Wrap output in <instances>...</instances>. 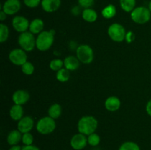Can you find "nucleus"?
<instances>
[{
    "mask_svg": "<svg viewBox=\"0 0 151 150\" xmlns=\"http://www.w3.org/2000/svg\"><path fill=\"white\" fill-rule=\"evenodd\" d=\"M98 121L92 116H85L80 119L78 123V129L80 133L88 135L95 132Z\"/></svg>",
    "mask_w": 151,
    "mask_h": 150,
    "instance_id": "1",
    "label": "nucleus"
},
{
    "mask_svg": "<svg viewBox=\"0 0 151 150\" xmlns=\"http://www.w3.org/2000/svg\"><path fill=\"white\" fill-rule=\"evenodd\" d=\"M55 31H42L36 38V48L41 51H47L51 48L54 42Z\"/></svg>",
    "mask_w": 151,
    "mask_h": 150,
    "instance_id": "2",
    "label": "nucleus"
},
{
    "mask_svg": "<svg viewBox=\"0 0 151 150\" xmlns=\"http://www.w3.org/2000/svg\"><path fill=\"white\" fill-rule=\"evenodd\" d=\"M132 21L139 24H145L150 20L151 12L146 7H137L131 13Z\"/></svg>",
    "mask_w": 151,
    "mask_h": 150,
    "instance_id": "3",
    "label": "nucleus"
},
{
    "mask_svg": "<svg viewBox=\"0 0 151 150\" xmlns=\"http://www.w3.org/2000/svg\"><path fill=\"white\" fill-rule=\"evenodd\" d=\"M56 128L55 119L50 116H45L38 121L36 124V129L41 135H49L54 132Z\"/></svg>",
    "mask_w": 151,
    "mask_h": 150,
    "instance_id": "4",
    "label": "nucleus"
},
{
    "mask_svg": "<svg viewBox=\"0 0 151 150\" xmlns=\"http://www.w3.org/2000/svg\"><path fill=\"white\" fill-rule=\"evenodd\" d=\"M18 43L21 49L25 51H31L36 46V39L30 32H22L18 38Z\"/></svg>",
    "mask_w": 151,
    "mask_h": 150,
    "instance_id": "5",
    "label": "nucleus"
},
{
    "mask_svg": "<svg viewBox=\"0 0 151 150\" xmlns=\"http://www.w3.org/2000/svg\"><path fill=\"white\" fill-rule=\"evenodd\" d=\"M76 57L83 64H90L94 60L92 48L87 44H81L76 49Z\"/></svg>",
    "mask_w": 151,
    "mask_h": 150,
    "instance_id": "6",
    "label": "nucleus"
},
{
    "mask_svg": "<svg viewBox=\"0 0 151 150\" xmlns=\"http://www.w3.org/2000/svg\"><path fill=\"white\" fill-rule=\"evenodd\" d=\"M108 34L112 41L120 43L125 40L126 32L122 25L118 23H114L109 26L108 29Z\"/></svg>",
    "mask_w": 151,
    "mask_h": 150,
    "instance_id": "7",
    "label": "nucleus"
},
{
    "mask_svg": "<svg viewBox=\"0 0 151 150\" xmlns=\"http://www.w3.org/2000/svg\"><path fill=\"white\" fill-rule=\"evenodd\" d=\"M8 57L10 61L16 66H22L27 61L26 52L22 49H14L10 51Z\"/></svg>",
    "mask_w": 151,
    "mask_h": 150,
    "instance_id": "8",
    "label": "nucleus"
},
{
    "mask_svg": "<svg viewBox=\"0 0 151 150\" xmlns=\"http://www.w3.org/2000/svg\"><path fill=\"white\" fill-rule=\"evenodd\" d=\"M88 144L86 135L82 133L74 135L70 140V146L75 150H83Z\"/></svg>",
    "mask_w": 151,
    "mask_h": 150,
    "instance_id": "9",
    "label": "nucleus"
},
{
    "mask_svg": "<svg viewBox=\"0 0 151 150\" xmlns=\"http://www.w3.org/2000/svg\"><path fill=\"white\" fill-rule=\"evenodd\" d=\"M29 22L27 19L22 16H16L12 20V26L13 29L18 32H27L29 27Z\"/></svg>",
    "mask_w": 151,
    "mask_h": 150,
    "instance_id": "10",
    "label": "nucleus"
},
{
    "mask_svg": "<svg viewBox=\"0 0 151 150\" xmlns=\"http://www.w3.org/2000/svg\"><path fill=\"white\" fill-rule=\"evenodd\" d=\"M1 9L7 15L12 16L20 10L21 2L19 0H6Z\"/></svg>",
    "mask_w": 151,
    "mask_h": 150,
    "instance_id": "11",
    "label": "nucleus"
},
{
    "mask_svg": "<svg viewBox=\"0 0 151 150\" xmlns=\"http://www.w3.org/2000/svg\"><path fill=\"white\" fill-rule=\"evenodd\" d=\"M34 126V121L30 116H24L19 121L17 124V129L22 134L29 132Z\"/></svg>",
    "mask_w": 151,
    "mask_h": 150,
    "instance_id": "12",
    "label": "nucleus"
},
{
    "mask_svg": "<svg viewBox=\"0 0 151 150\" xmlns=\"http://www.w3.org/2000/svg\"><path fill=\"white\" fill-rule=\"evenodd\" d=\"M29 94L25 90H18L13 93L12 100L15 104L23 105L29 100Z\"/></svg>",
    "mask_w": 151,
    "mask_h": 150,
    "instance_id": "13",
    "label": "nucleus"
},
{
    "mask_svg": "<svg viewBox=\"0 0 151 150\" xmlns=\"http://www.w3.org/2000/svg\"><path fill=\"white\" fill-rule=\"evenodd\" d=\"M60 0H41V7L47 13L57 11L60 7Z\"/></svg>",
    "mask_w": 151,
    "mask_h": 150,
    "instance_id": "14",
    "label": "nucleus"
},
{
    "mask_svg": "<svg viewBox=\"0 0 151 150\" xmlns=\"http://www.w3.org/2000/svg\"><path fill=\"white\" fill-rule=\"evenodd\" d=\"M121 106V101L118 97L112 96L106 99L105 101V107L110 112H115L119 109Z\"/></svg>",
    "mask_w": 151,
    "mask_h": 150,
    "instance_id": "15",
    "label": "nucleus"
},
{
    "mask_svg": "<svg viewBox=\"0 0 151 150\" xmlns=\"http://www.w3.org/2000/svg\"><path fill=\"white\" fill-rule=\"evenodd\" d=\"M80 60L78 58L75 56H68L63 60V64H64L65 69H68L69 71H73L77 70L80 66Z\"/></svg>",
    "mask_w": 151,
    "mask_h": 150,
    "instance_id": "16",
    "label": "nucleus"
},
{
    "mask_svg": "<svg viewBox=\"0 0 151 150\" xmlns=\"http://www.w3.org/2000/svg\"><path fill=\"white\" fill-rule=\"evenodd\" d=\"M22 133L19 129H13L10 131L7 136V142L10 146L19 145V143L22 141Z\"/></svg>",
    "mask_w": 151,
    "mask_h": 150,
    "instance_id": "17",
    "label": "nucleus"
},
{
    "mask_svg": "<svg viewBox=\"0 0 151 150\" xmlns=\"http://www.w3.org/2000/svg\"><path fill=\"white\" fill-rule=\"evenodd\" d=\"M9 114L13 120L19 121L20 119L24 117V109L22 107V105H19V104L13 105L10 108Z\"/></svg>",
    "mask_w": 151,
    "mask_h": 150,
    "instance_id": "18",
    "label": "nucleus"
},
{
    "mask_svg": "<svg viewBox=\"0 0 151 150\" xmlns=\"http://www.w3.org/2000/svg\"><path fill=\"white\" fill-rule=\"evenodd\" d=\"M44 26V24L43 20L40 19H35L29 24V30L33 35H35V34H38H38L42 32Z\"/></svg>",
    "mask_w": 151,
    "mask_h": 150,
    "instance_id": "19",
    "label": "nucleus"
},
{
    "mask_svg": "<svg viewBox=\"0 0 151 150\" xmlns=\"http://www.w3.org/2000/svg\"><path fill=\"white\" fill-rule=\"evenodd\" d=\"M97 13L94 10L91 8H86L83 10L82 17L84 21L88 23H93L97 19Z\"/></svg>",
    "mask_w": 151,
    "mask_h": 150,
    "instance_id": "20",
    "label": "nucleus"
},
{
    "mask_svg": "<svg viewBox=\"0 0 151 150\" xmlns=\"http://www.w3.org/2000/svg\"><path fill=\"white\" fill-rule=\"evenodd\" d=\"M116 14V9L114 4H109L106 6L102 10V16L106 19H110L114 17Z\"/></svg>",
    "mask_w": 151,
    "mask_h": 150,
    "instance_id": "21",
    "label": "nucleus"
},
{
    "mask_svg": "<svg viewBox=\"0 0 151 150\" xmlns=\"http://www.w3.org/2000/svg\"><path fill=\"white\" fill-rule=\"evenodd\" d=\"M61 106L59 104H58V103H55V104H52L48 110L49 116L54 119H58L60 116V115H61Z\"/></svg>",
    "mask_w": 151,
    "mask_h": 150,
    "instance_id": "22",
    "label": "nucleus"
},
{
    "mask_svg": "<svg viewBox=\"0 0 151 150\" xmlns=\"http://www.w3.org/2000/svg\"><path fill=\"white\" fill-rule=\"evenodd\" d=\"M70 71L68 69H65V68H62L59 71H58L57 74H56V79L58 81L60 82H66L69 81L70 79Z\"/></svg>",
    "mask_w": 151,
    "mask_h": 150,
    "instance_id": "23",
    "label": "nucleus"
},
{
    "mask_svg": "<svg viewBox=\"0 0 151 150\" xmlns=\"http://www.w3.org/2000/svg\"><path fill=\"white\" fill-rule=\"evenodd\" d=\"M121 8L127 13H131L135 8L136 0H119Z\"/></svg>",
    "mask_w": 151,
    "mask_h": 150,
    "instance_id": "24",
    "label": "nucleus"
},
{
    "mask_svg": "<svg viewBox=\"0 0 151 150\" xmlns=\"http://www.w3.org/2000/svg\"><path fill=\"white\" fill-rule=\"evenodd\" d=\"M118 150H141L139 146L134 141H125L120 145Z\"/></svg>",
    "mask_w": 151,
    "mask_h": 150,
    "instance_id": "25",
    "label": "nucleus"
},
{
    "mask_svg": "<svg viewBox=\"0 0 151 150\" xmlns=\"http://www.w3.org/2000/svg\"><path fill=\"white\" fill-rule=\"evenodd\" d=\"M9 37V28L4 24H0V42L4 43L7 41Z\"/></svg>",
    "mask_w": 151,
    "mask_h": 150,
    "instance_id": "26",
    "label": "nucleus"
},
{
    "mask_svg": "<svg viewBox=\"0 0 151 150\" xmlns=\"http://www.w3.org/2000/svg\"><path fill=\"white\" fill-rule=\"evenodd\" d=\"M87 140H88V144L92 147H95L98 146L100 143V137L98 134L94 133L91 134V135H88L87 137Z\"/></svg>",
    "mask_w": 151,
    "mask_h": 150,
    "instance_id": "27",
    "label": "nucleus"
},
{
    "mask_svg": "<svg viewBox=\"0 0 151 150\" xmlns=\"http://www.w3.org/2000/svg\"><path fill=\"white\" fill-rule=\"evenodd\" d=\"M63 66H64L63 61L60 59H54V60H51L50 63V69L55 71H58L60 69H61Z\"/></svg>",
    "mask_w": 151,
    "mask_h": 150,
    "instance_id": "28",
    "label": "nucleus"
},
{
    "mask_svg": "<svg viewBox=\"0 0 151 150\" xmlns=\"http://www.w3.org/2000/svg\"><path fill=\"white\" fill-rule=\"evenodd\" d=\"M35 71V67L31 62L27 61L22 66V71L26 75H32Z\"/></svg>",
    "mask_w": 151,
    "mask_h": 150,
    "instance_id": "29",
    "label": "nucleus"
},
{
    "mask_svg": "<svg viewBox=\"0 0 151 150\" xmlns=\"http://www.w3.org/2000/svg\"><path fill=\"white\" fill-rule=\"evenodd\" d=\"M34 141L33 135L30 132H26V133L22 134V142L24 144V146H29L32 145Z\"/></svg>",
    "mask_w": 151,
    "mask_h": 150,
    "instance_id": "30",
    "label": "nucleus"
},
{
    "mask_svg": "<svg viewBox=\"0 0 151 150\" xmlns=\"http://www.w3.org/2000/svg\"><path fill=\"white\" fill-rule=\"evenodd\" d=\"M80 6L84 9L91 8L94 5V0H78Z\"/></svg>",
    "mask_w": 151,
    "mask_h": 150,
    "instance_id": "31",
    "label": "nucleus"
},
{
    "mask_svg": "<svg viewBox=\"0 0 151 150\" xmlns=\"http://www.w3.org/2000/svg\"><path fill=\"white\" fill-rule=\"evenodd\" d=\"M24 3L29 8H35L41 3V0H24Z\"/></svg>",
    "mask_w": 151,
    "mask_h": 150,
    "instance_id": "32",
    "label": "nucleus"
},
{
    "mask_svg": "<svg viewBox=\"0 0 151 150\" xmlns=\"http://www.w3.org/2000/svg\"><path fill=\"white\" fill-rule=\"evenodd\" d=\"M134 38H135V35L132 32H128L126 33V36H125V40L128 43H131L134 41Z\"/></svg>",
    "mask_w": 151,
    "mask_h": 150,
    "instance_id": "33",
    "label": "nucleus"
},
{
    "mask_svg": "<svg viewBox=\"0 0 151 150\" xmlns=\"http://www.w3.org/2000/svg\"><path fill=\"white\" fill-rule=\"evenodd\" d=\"M22 150H40V149L32 144V145L24 146H22Z\"/></svg>",
    "mask_w": 151,
    "mask_h": 150,
    "instance_id": "34",
    "label": "nucleus"
},
{
    "mask_svg": "<svg viewBox=\"0 0 151 150\" xmlns=\"http://www.w3.org/2000/svg\"><path fill=\"white\" fill-rule=\"evenodd\" d=\"M146 112L151 117V99L149 100L146 104Z\"/></svg>",
    "mask_w": 151,
    "mask_h": 150,
    "instance_id": "35",
    "label": "nucleus"
},
{
    "mask_svg": "<svg viewBox=\"0 0 151 150\" xmlns=\"http://www.w3.org/2000/svg\"><path fill=\"white\" fill-rule=\"evenodd\" d=\"M72 14L75 15V16H78V15H79V13H81V9H80V7H78V6H75V7H74L72 9Z\"/></svg>",
    "mask_w": 151,
    "mask_h": 150,
    "instance_id": "36",
    "label": "nucleus"
},
{
    "mask_svg": "<svg viewBox=\"0 0 151 150\" xmlns=\"http://www.w3.org/2000/svg\"><path fill=\"white\" fill-rule=\"evenodd\" d=\"M7 15L3 10H1V12H0V21H3L7 19Z\"/></svg>",
    "mask_w": 151,
    "mask_h": 150,
    "instance_id": "37",
    "label": "nucleus"
},
{
    "mask_svg": "<svg viewBox=\"0 0 151 150\" xmlns=\"http://www.w3.org/2000/svg\"><path fill=\"white\" fill-rule=\"evenodd\" d=\"M9 150H22V147L19 145L11 146Z\"/></svg>",
    "mask_w": 151,
    "mask_h": 150,
    "instance_id": "38",
    "label": "nucleus"
},
{
    "mask_svg": "<svg viewBox=\"0 0 151 150\" xmlns=\"http://www.w3.org/2000/svg\"><path fill=\"white\" fill-rule=\"evenodd\" d=\"M148 8L149 10H150V11L151 12V1L149 2V4H148Z\"/></svg>",
    "mask_w": 151,
    "mask_h": 150,
    "instance_id": "39",
    "label": "nucleus"
}]
</instances>
